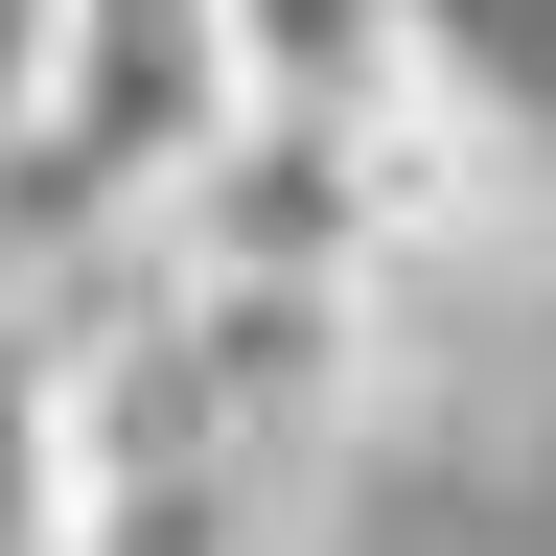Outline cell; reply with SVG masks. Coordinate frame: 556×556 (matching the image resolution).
Masks as SVG:
<instances>
[{"mask_svg":"<svg viewBox=\"0 0 556 556\" xmlns=\"http://www.w3.org/2000/svg\"><path fill=\"white\" fill-rule=\"evenodd\" d=\"M0 556H70V371H47V325H0Z\"/></svg>","mask_w":556,"mask_h":556,"instance_id":"277c9868","label":"cell"},{"mask_svg":"<svg viewBox=\"0 0 556 556\" xmlns=\"http://www.w3.org/2000/svg\"><path fill=\"white\" fill-rule=\"evenodd\" d=\"M441 70V0H232V116H394Z\"/></svg>","mask_w":556,"mask_h":556,"instance_id":"3957f363","label":"cell"},{"mask_svg":"<svg viewBox=\"0 0 556 556\" xmlns=\"http://www.w3.org/2000/svg\"><path fill=\"white\" fill-rule=\"evenodd\" d=\"M208 116H232V0H70V70H47V139L0 208H93V232H139Z\"/></svg>","mask_w":556,"mask_h":556,"instance_id":"6da1fadb","label":"cell"},{"mask_svg":"<svg viewBox=\"0 0 556 556\" xmlns=\"http://www.w3.org/2000/svg\"><path fill=\"white\" fill-rule=\"evenodd\" d=\"M139 232H163V278H348L371 302V139L348 116H208V163Z\"/></svg>","mask_w":556,"mask_h":556,"instance_id":"7a4b0ae2","label":"cell"},{"mask_svg":"<svg viewBox=\"0 0 556 556\" xmlns=\"http://www.w3.org/2000/svg\"><path fill=\"white\" fill-rule=\"evenodd\" d=\"M47 70H70V0H0V186H24V139H47Z\"/></svg>","mask_w":556,"mask_h":556,"instance_id":"5b68a950","label":"cell"}]
</instances>
